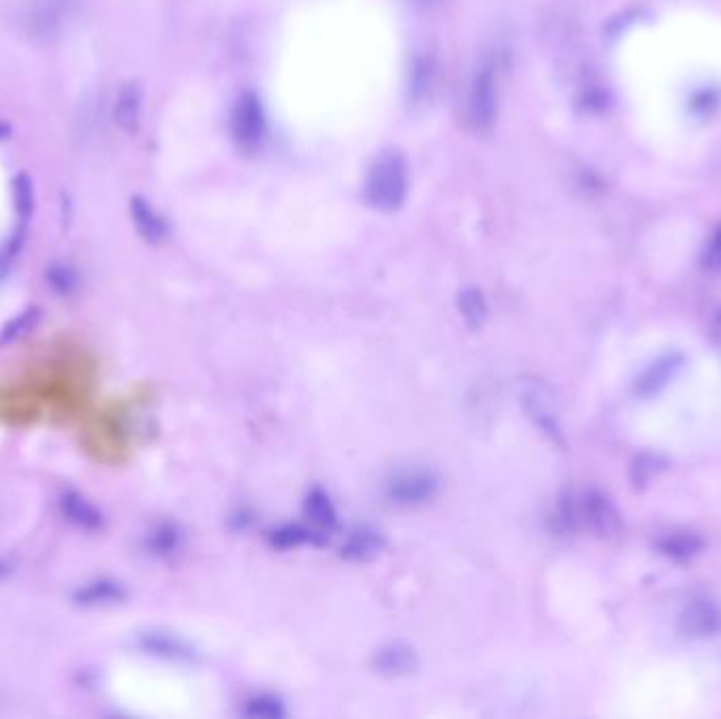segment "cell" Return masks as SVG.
<instances>
[{"mask_svg":"<svg viewBox=\"0 0 721 719\" xmlns=\"http://www.w3.org/2000/svg\"><path fill=\"white\" fill-rule=\"evenodd\" d=\"M677 627L686 637H711L721 629V610L709 599H694L679 614Z\"/></svg>","mask_w":721,"mask_h":719,"instance_id":"7","label":"cell"},{"mask_svg":"<svg viewBox=\"0 0 721 719\" xmlns=\"http://www.w3.org/2000/svg\"><path fill=\"white\" fill-rule=\"evenodd\" d=\"M317 536H321L317 530L300 526V523H289V526L270 532V544L275 549H298L306 542H313Z\"/></svg>","mask_w":721,"mask_h":719,"instance_id":"20","label":"cell"},{"mask_svg":"<svg viewBox=\"0 0 721 719\" xmlns=\"http://www.w3.org/2000/svg\"><path fill=\"white\" fill-rule=\"evenodd\" d=\"M60 504L62 515L72 521L74 526H79L81 530L87 532H100L106 526V519L102 515V511L95 507L93 502H89L85 496H81L79 492L68 490L57 500Z\"/></svg>","mask_w":721,"mask_h":719,"instance_id":"9","label":"cell"},{"mask_svg":"<svg viewBox=\"0 0 721 719\" xmlns=\"http://www.w3.org/2000/svg\"><path fill=\"white\" fill-rule=\"evenodd\" d=\"M703 266L711 272H721V224L713 230L703 254Z\"/></svg>","mask_w":721,"mask_h":719,"instance_id":"26","label":"cell"},{"mask_svg":"<svg viewBox=\"0 0 721 719\" xmlns=\"http://www.w3.org/2000/svg\"><path fill=\"white\" fill-rule=\"evenodd\" d=\"M418 665L416 652L409 648L407 644H399V641H393V644L382 646L376 654H374V667L380 675L384 677H405L412 673Z\"/></svg>","mask_w":721,"mask_h":719,"instance_id":"12","label":"cell"},{"mask_svg":"<svg viewBox=\"0 0 721 719\" xmlns=\"http://www.w3.org/2000/svg\"><path fill=\"white\" fill-rule=\"evenodd\" d=\"M713 106H717V93H713V91L698 93V95L694 97V102H692V108H696V110H700V112H707V110L713 108Z\"/></svg>","mask_w":721,"mask_h":719,"instance_id":"27","label":"cell"},{"mask_svg":"<svg viewBox=\"0 0 721 719\" xmlns=\"http://www.w3.org/2000/svg\"><path fill=\"white\" fill-rule=\"evenodd\" d=\"M713 334H715V338L721 342V310H719L717 317H715V323H713Z\"/></svg>","mask_w":721,"mask_h":719,"instance_id":"29","label":"cell"},{"mask_svg":"<svg viewBox=\"0 0 721 719\" xmlns=\"http://www.w3.org/2000/svg\"><path fill=\"white\" fill-rule=\"evenodd\" d=\"M409 194V163L401 148H382L369 163L363 182V203L378 213H397Z\"/></svg>","mask_w":721,"mask_h":719,"instance_id":"1","label":"cell"},{"mask_svg":"<svg viewBox=\"0 0 721 719\" xmlns=\"http://www.w3.org/2000/svg\"><path fill=\"white\" fill-rule=\"evenodd\" d=\"M9 133H11V127H9L7 123L0 121V142L7 140V138H9Z\"/></svg>","mask_w":721,"mask_h":719,"instance_id":"30","label":"cell"},{"mask_svg":"<svg viewBox=\"0 0 721 719\" xmlns=\"http://www.w3.org/2000/svg\"><path fill=\"white\" fill-rule=\"evenodd\" d=\"M498 66L485 62L475 72L466 102V119L475 133H490L498 121Z\"/></svg>","mask_w":721,"mask_h":719,"instance_id":"3","label":"cell"},{"mask_svg":"<svg viewBox=\"0 0 721 719\" xmlns=\"http://www.w3.org/2000/svg\"><path fill=\"white\" fill-rule=\"evenodd\" d=\"M11 572V568L7 566V563H3V561H0V580H3L7 574Z\"/></svg>","mask_w":721,"mask_h":719,"instance_id":"31","label":"cell"},{"mask_svg":"<svg viewBox=\"0 0 721 719\" xmlns=\"http://www.w3.org/2000/svg\"><path fill=\"white\" fill-rule=\"evenodd\" d=\"M458 308L460 315L469 329H481L490 317V308H487V300L483 291L477 287H466L460 291L458 296Z\"/></svg>","mask_w":721,"mask_h":719,"instance_id":"16","label":"cell"},{"mask_svg":"<svg viewBox=\"0 0 721 719\" xmlns=\"http://www.w3.org/2000/svg\"><path fill=\"white\" fill-rule=\"evenodd\" d=\"M243 713L249 717H262V719H277L285 715V707L277 696L270 694H256L245 701Z\"/></svg>","mask_w":721,"mask_h":719,"instance_id":"21","label":"cell"},{"mask_svg":"<svg viewBox=\"0 0 721 719\" xmlns=\"http://www.w3.org/2000/svg\"><path fill=\"white\" fill-rule=\"evenodd\" d=\"M681 365H684V357L679 353H671L660 357L658 361H654L646 372H643L637 382H635V393L639 397H654L658 395L662 388H665L671 378L679 372Z\"/></svg>","mask_w":721,"mask_h":719,"instance_id":"11","label":"cell"},{"mask_svg":"<svg viewBox=\"0 0 721 719\" xmlns=\"http://www.w3.org/2000/svg\"><path fill=\"white\" fill-rule=\"evenodd\" d=\"M38 317H41L38 315V308L30 306L24 310V313H19L15 319H11L3 329H0V346L11 344L13 340H19L22 336H26L36 325Z\"/></svg>","mask_w":721,"mask_h":719,"instance_id":"22","label":"cell"},{"mask_svg":"<svg viewBox=\"0 0 721 719\" xmlns=\"http://www.w3.org/2000/svg\"><path fill=\"white\" fill-rule=\"evenodd\" d=\"M384 547V538L380 536V532L376 530H357L350 534L344 544H342V557L348 561H357V563H365L372 561Z\"/></svg>","mask_w":721,"mask_h":719,"instance_id":"15","label":"cell"},{"mask_svg":"<svg viewBox=\"0 0 721 719\" xmlns=\"http://www.w3.org/2000/svg\"><path fill=\"white\" fill-rule=\"evenodd\" d=\"M129 211L135 230L146 243L161 245L167 239L169 228L165 218L144 197H133Z\"/></svg>","mask_w":721,"mask_h":719,"instance_id":"10","label":"cell"},{"mask_svg":"<svg viewBox=\"0 0 721 719\" xmlns=\"http://www.w3.org/2000/svg\"><path fill=\"white\" fill-rule=\"evenodd\" d=\"M437 492V479L431 473H403L388 485V498L399 507H418L431 500Z\"/></svg>","mask_w":721,"mask_h":719,"instance_id":"6","label":"cell"},{"mask_svg":"<svg viewBox=\"0 0 721 719\" xmlns=\"http://www.w3.org/2000/svg\"><path fill=\"white\" fill-rule=\"evenodd\" d=\"M304 511L308 515V519L313 521V526L319 530V532H331L336 528V509L334 504H331L327 492L315 488L313 492H310L306 496V504H304Z\"/></svg>","mask_w":721,"mask_h":719,"instance_id":"17","label":"cell"},{"mask_svg":"<svg viewBox=\"0 0 721 719\" xmlns=\"http://www.w3.org/2000/svg\"><path fill=\"white\" fill-rule=\"evenodd\" d=\"M142 646L154 654L161 656H169V658H190L192 650L184 644L182 639L173 637V635H165V633H146L142 635Z\"/></svg>","mask_w":721,"mask_h":719,"instance_id":"19","label":"cell"},{"mask_svg":"<svg viewBox=\"0 0 721 719\" xmlns=\"http://www.w3.org/2000/svg\"><path fill=\"white\" fill-rule=\"evenodd\" d=\"M127 597V589L116 580L100 578L83 585L79 591L74 593V601L79 606H112L121 604Z\"/></svg>","mask_w":721,"mask_h":719,"instance_id":"14","label":"cell"},{"mask_svg":"<svg viewBox=\"0 0 721 719\" xmlns=\"http://www.w3.org/2000/svg\"><path fill=\"white\" fill-rule=\"evenodd\" d=\"M13 199H15V209L19 213V218L26 220L34 209L32 182L26 173H19V176L13 180Z\"/></svg>","mask_w":721,"mask_h":719,"instance_id":"23","label":"cell"},{"mask_svg":"<svg viewBox=\"0 0 721 719\" xmlns=\"http://www.w3.org/2000/svg\"><path fill=\"white\" fill-rule=\"evenodd\" d=\"M519 397L525 407V412L536 422L538 429H542L555 441H561L559 429V416H557V403L551 388L542 380L525 378L519 384Z\"/></svg>","mask_w":721,"mask_h":719,"instance_id":"5","label":"cell"},{"mask_svg":"<svg viewBox=\"0 0 721 719\" xmlns=\"http://www.w3.org/2000/svg\"><path fill=\"white\" fill-rule=\"evenodd\" d=\"M230 140L241 154H256L266 140V112L258 93L243 91L230 110Z\"/></svg>","mask_w":721,"mask_h":719,"instance_id":"2","label":"cell"},{"mask_svg":"<svg viewBox=\"0 0 721 719\" xmlns=\"http://www.w3.org/2000/svg\"><path fill=\"white\" fill-rule=\"evenodd\" d=\"M572 502L576 530L584 528L597 538H612L620 532L622 517L608 494H603L601 490H587L580 494L572 492Z\"/></svg>","mask_w":721,"mask_h":719,"instance_id":"4","label":"cell"},{"mask_svg":"<svg viewBox=\"0 0 721 719\" xmlns=\"http://www.w3.org/2000/svg\"><path fill=\"white\" fill-rule=\"evenodd\" d=\"M142 119V87L135 81H127L116 95L114 121L125 133H138Z\"/></svg>","mask_w":721,"mask_h":719,"instance_id":"13","label":"cell"},{"mask_svg":"<svg viewBox=\"0 0 721 719\" xmlns=\"http://www.w3.org/2000/svg\"><path fill=\"white\" fill-rule=\"evenodd\" d=\"M178 540H180V536H178V532H175L173 528H169V526H163V528H159L157 532H154L152 536H150V549H152V553H159V555H167V553H173L175 549H178Z\"/></svg>","mask_w":721,"mask_h":719,"instance_id":"25","label":"cell"},{"mask_svg":"<svg viewBox=\"0 0 721 719\" xmlns=\"http://www.w3.org/2000/svg\"><path fill=\"white\" fill-rule=\"evenodd\" d=\"M409 3H412V7L418 11H431L439 5V0H409Z\"/></svg>","mask_w":721,"mask_h":719,"instance_id":"28","label":"cell"},{"mask_svg":"<svg viewBox=\"0 0 721 719\" xmlns=\"http://www.w3.org/2000/svg\"><path fill=\"white\" fill-rule=\"evenodd\" d=\"M439 85V62L435 53L431 51H420L414 55L412 66H409V97L414 102L422 104L426 100H431L433 93L437 91Z\"/></svg>","mask_w":721,"mask_h":719,"instance_id":"8","label":"cell"},{"mask_svg":"<svg viewBox=\"0 0 721 719\" xmlns=\"http://www.w3.org/2000/svg\"><path fill=\"white\" fill-rule=\"evenodd\" d=\"M658 549L662 555H667L675 561H688L703 551V540L688 532H675L662 538L658 542Z\"/></svg>","mask_w":721,"mask_h":719,"instance_id":"18","label":"cell"},{"mask_svg":"<svg viewBox=\"0 0 721 719\" xmlns=\"http://www.w3.org/2000/svg\"><path fill=\"white\" fill-rule=\"evenodd\" d=\"M47 281L51 283V287L57 291V294L62 296H70L72 291L79 287V277H76V272L68 266H60L55 264L47 270Z\"/></svg>","mask_w":721,"mask_h":719,"instance_id":"24","label":"cell"}]
</instances>
